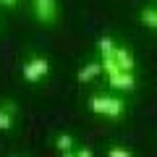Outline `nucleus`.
I'll use <instances>...</instances> for the list:
<instances>
[{
  "label": "nucleus",
  "instance_id": "obj_1",
  "mask_svg": "<svg viewBox=\"0 0 157 157\" xmlns=\"http://www.w3.org/2000/svg\"><path fill=\"white\" fill-rule=\"evenodd\" d=\"M89 110L94 115L121 118L126 110V102H123V97H118V94H92L89 97Z\"/></svg>",
  "mask_w": 157,
  "mask_h": 157
},
{
  "label": "nucleus",
  "instance_id": "obj_2",
  "mask_svg": "<svg viewBox=\"0 0 157 157\" xmlns=\"http://www.w3.org/2000/svg\"><path fill=\"white\" fill-rule=\"evenodd\" d=\"M47 73H50V63H47V58H42V55H32L21 66V76H24L26 84H37V81H42V78H47Z\"/></svg>",
  "mask_w": 157,
  "mask_h": 157
},
{
  "label": "nucleus",
  "instance_id": "obj_3",
  "mask_svg": "<svg viewBox=\"0 0 157 157\" xmlns=\"http://www.w3.org/2000/svg\"><path fill=\"white\" fill-rule=\"evenodd\" d=\"M32 11L39 24H52L58 18V0H32Z\"/></svg>",
  "mask_w": 157,
  "mask_h": 157
},
{
  "label": "nucleus",
  "instance_id": "obj_4",
  "mask_svg": "<svg viewBox=\"0 0 157 157\" xmlns=\"http://www.w3.org/2000/svg\"><path fill=\"white\" fill-rule=\"evenodd\" d=\"M107 81H110L113 89H121V92H134L136 89L134 71H113V73H107Z\"/></svg>",
  "mask_w": 157,
  "mask_h": 157
},
{
  "label": "nucleus",
  "instance_id": "obj_5",
  "mask_svg": "<svg viewBox=\"0 0 157 157\" xmlns=\"http://www.w3.org/2000/svg\"><path fill=\"white\" fill-rule=\"evenodd\" d=\"M115 63L121 71H134L136 68V60H134V50L128 45H118L115 47Z\"/></svg>",
  "mask_w": 157,
  "mask_h": 157
},
{
  "label": "nucleus",
  "instance_id": "obj_6",
  "mask_svg": "<svg viewBox=\"0 0 157 157\" xmlns=\"http://www.w3.org/2000/svg\"><path fill=\"white\" fill-rule=\"evenodd\" d=\"M16 105L13 102H3L0 105V131H11L16 126Z\"/></svg>",
  "mask_w": 157,
  "mask_h": 157
},
{
  "label": "nucleus",
  "instance_id": "obj_7",
  "mask_svg": "<svg viewBox=\"0 0 157 157\" xmlns=\"http://www.w3.org/2000/svg\"><path fill=\"white\" fill-rule=\"evenodd\" d=\"M102 71H105V68H102V60H100V63H86V66L78 68L76 78H78V84H89L92 78H97Z\"/></svg>",
  "mask_w": 157,
  "mask_h": 157
},
{
  "label": "nucleus",
  "instance_id": "obj_8",
  "mask_svg": "<svg viewBox=\"0 0 157 157\" xmlns=\"http://www.w3.org/2000/svg\"><path fill=\"white\" fill-rule=\"evenodd\" d=\"M139 18H141V24H144L149 32H157V8H149V6H147L144 11L139 13Z\"/></svg>",
  "mask_w": 157,
  "mask_h": 157
},
{
  "label": "nucleus",
  "instance_id": "obj_9",
  "mask_svg": "<svg viewBox=\"0 0 157 157\" xmlns=\"http://www.w3.org/2000/svg\"><path fill=\"white\" fill-rule=\"evenodd\" d=\"M97 47H100V55L102 58H110V55H115V42H113V37H102L100 42H97Z\"/></svg>",
  "mask_w": 157,
  "mask_h": 157
},
{
  "label": "nucleus",
  "instance_id": "obj_10",
  "mask_svg": "<svg viewBox=\"0 0 157 157\" xmlns=\"http://www.w3.org/2000/svg\"><path fill=\"white\" fill-rule=\"evenodd\" d=\"M55 149L60 152V155H63V152H71L73 149V136L71 134H60L55 139Z\"/></svg>",
  "mask_w": 157,
  "mask_h": 157
},
{
  "label": "nucleus",
  "instance_id": "obj_11",
  "mask_svg": "<svg viewBox=\"0 0 157 157\" xmlns=\"http://www.w3.org/2000/svg\"><path fill=\"white\" fill-rule=\"evenodd\" d=\"M107 157H134V152L128 147H110L107 149Z\"/></svg>",
  "mask_w": 157,
  "mask_h": 157
},
{
  "label": "nucleus",
  "instance_id": "obj_12",
  "mask_svg": "<svg viewBox=\"0 0 157 157\" xmlns=\"http://www.w3.org/2000/svg\"><path fill=\"white\" fill-rule=\"evenodd\" d=\"M76 157H94V152H92L89 147H81V149L76 152Z\"/></svg>",
  "mask_w": 157,
  "mask_h": 157
},
{
  "label": "nucleus",
  "instance_id": "obj_13",
  "mask_svg": "<svg viewBox=\"0 0 157 157\" xmlns=\"http://www.w3.org/2000/svg\"><path fill=\"white\" fill-rule=\"evenodd\" d=\"M16 3H18V0H0V6L8 8V11H11V8H16Z\"/></svg>",
  "mask_w": 157,
  "mask_h": 157
}]
</instances>
